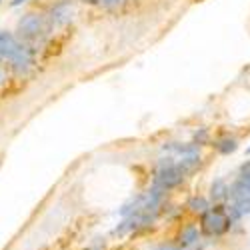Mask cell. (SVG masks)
Returning a JSON list of instances; mask_svg holds the SVG:
<instances>
[{"instance_id": "cell-18", "label": "cell", "mask_w": 250, "mask_h": 250, "mask_svg": "<svg viewBox=\"0 0 250 250\" xmlns=\"http://www.w3.org/2000/svg\"><path fill=\"white\" fill-rule=\"evenodd\" d=\"M22 2H26V0H12V6H20Z\"/></svg>"}, {"instance_id": "cell-13", "label": "cell", "mask_w": 250, "mask_h": 250, "mask_svg": "<svg viewBox=\"0 0 250 250\" xmlns=\"http://www.w3.org/2000/svg\"><path fill=\"white\" fill-rule=\"evenodd\" d=\"M238 176H246V178H250V160H244V162L240 164Z\"/></svg>"}, {"instance_id": "cell-11", "label": "cell", "mask_w": 250, "mask_h": 250, "mask_svg": "<svg viewBox=\"0 0 250 250\" xmlns=\"http://www.w3.org/2000/svg\"><path fill=\"white\" fill-rule=\"evenodd\" d=\"M236 148H238V140L234 136H224L216 142V150L220 154H232Z\"/></svg>"}, {"instance_id": "cell-7", "label": "cell", "mask_w": 250, "mask_h": 250, "mask_svg": "<svg viewBox=\"0 0 250 250\" xmlns=\"http://www.w3.org/2000/svg\"><path fill=\"white\" fill-rule=\"evenodd\" d=\"M164 150H168L172 154H180V156H188V154H196L198 152V146H196L194 142H190V144L168 142V144H164Z\"/></svg>"}, {"instance_id": "cell-2", "label": "cell", "mask_w": 250, "mask_h": 250, "mask_svg": "<svg viewBox=\"0 0 250 250\" xmlns=\"http://www.w3.org/2000/svg\"><path fill=\"white\" fill-rule=\"evenodd\" d=\"M232 220L228 216L226 206L222 204H214L210 206L206 212H202L200 218V232L204 236H222L230 230Z\"/></svg>"}, {"instance_id": "cell-8", "label": "cell", "mask_w": 250, "mask_h": 250, "mask_svg": "<svg viewBox=\"0 0 250 250\" xmlns=\"http://www.w3.org/2000/svg\"><path fill=\"white\" fill-rule=\"evenodd\" d=\"M224 198H228V184H226L224 178H216L210 186V200L220 202Z\"/></svg>"}, {"instance_id": "cell-4", "label": "cell", "mask_w": 250, "mask_h": 250, "mask_svg": "<svg viewBox=\"0 0 250 250\" xmlns=\"http://www.w3.org/2000/svg\"><path fill=\"white\" fill-rule=\"evenodd\" d=\"M42 30H44V18L38 14H26L18 22V32L24 38H36Z\"/></svg>"}, {"instance_id": "cell-9", "label": "cell", "mask_w": 250, "mask_h": 250, "mask_svg": "<svg viewBox=\"0 0 250 250\" xmlns=\"http://www.w3.org/2000/svg\"><path fill=\"white\" fill-rule=\"evenodd\" d=\"M70 18H72V8H70V4H58V6L52 10V22H54V24H66Z\"/></svg>"}, {"instance_id": "cell-3", "label": "cell", "mask_w": 250, "mask_h": 250, "mask_svg": "<svg viewBox=\"0 0 250 250\" xmlns=\"http://www.w3.org/2000/svg\"><path fill=\"white\" fill-rule=\"evenodd\" d=\"M184 172L180 170V166L176 164V160L172 156H166V158H160L158 162V170H156V176H154V184L156 188L168 192L176 186H180L184 182Z\"/></svg>"}, {"instance_id": "cell-19", "label": "cell", "mask_w": 250, "mask_h": 250, "mask_svg": "<svg viewBox=\"0 0 250 250\" xmlns=\"http://www.w3.org/2000/svg\"><path fill=\"white\" fill-rule=\"evenodd\" d=\"M246 154H250V146H248V148H246Z\"/></svg>"}, {"instance_id": "cell-16", "label": "cell", "mask_w": 250, "mask_h": 250, "mask_svg": "<svg viewBox=\"0 0 250 250\" xmlns=\"http://www.w3.org/2000/svg\"><path fill=\"white\" fill-rule=\"evenodd\" d=\"M154 250H182L180 246H170V244H164V246H158V248H154Z\"/></svg>"}, {"instance_id": "cell-1", "label": "cell", "mask_w": 250, "mask_h": 250, "mask_svg": "<svg viewBox=\"0 0 250 250\" xmlns=\"http://www.w3.org/2000/svg\"><path fill=\"white\" fill-rule=\"evenodd\" d=\"M0 58L10 60L18 72H26L32 64V56L26 46H22L10 32H0Z\"/></svg>"}, {"instance_id": "cell-17", "label": "cell", "mask_w": 250, "mask_h": 250, "mask_svg": "<svg viewBox=\"0 0 250 250\" xmlns=\"http://www.w3.org/2000/svg\"><path fill=\"white\" fill-rule=\"evenodd\" d=\"M4 78H6V72H4V68H2V66H0V82H2Z\"/></svg>"}, {"instance_id": "cell-15", "label": "cell", "mask_w": 250, "mask_h": 250, "mask_svg": "<svg viewBox=\"0 0 250 250\" xmlns=\"http://www.w3.org/2000/svg\"><path fill=\"white\" fill-rule=\"evenodd\" d=\"M120 2H124V0H102L104 6H116V4H120Z\"/></svg>"}, {"instance_id": "cell-10", "label": "cell", "mask_w": 250, "mask_h": 250, "mask_svg": "<svg viewBox=\"0 0 250 250\" xmlns=\"http://www.w3.org/2000/svg\"><path fill=\"white\" fill-rule=\"evenodd\" d=\"M176 164L180 166V170L184 174H188V172H192L194 168H198V166H200V156H198V152L196 154H188V156H182L180 160H176Z\"/></svg>"}, {"instance_id": "cell-14", "label": "cell", "mask_w": 250, "mask_h": 250, "mask_svg": "<svg viewBox=\"0 0 250 250\" xmlns=\"http://www.w3.org/2000/svg\"><path fill=\"white\" fill-rule=\"evenodd\" d=\"M206 140V130H200V132H196V136H194V144L198 146V144H202Z\"/></svg>"}, {"instance_id": "cell-12", "label": "cell", "mask_w": 250, "mask_h": 250, "mask_svg": "<svg viewBox=\"0 0 250 250\" xmlns=\"http://www.w3.org/2000/svg\"><path fill=\"white\" fill-rule=\"evenodd\" d=\"M188 208L192 212H206L208 208H210V202H208V198H204V196H192L190 200H188Z\"/></svg>"}, {"instance_id": "cell-5", "label": "cell", "mask_w": 250, "mask_h": 250, "mask_svg": "<svg viewBox=\"0 0 250 250\" xmlns=\"http://www.w3.org/2000/svg\"><path fill=\"white\" fill-rule=\"evenodd\" d=\"M228 198H230L232 202L250 198V178L238 176L230 186H228Z\"/></svg>"}, {"instance_id": "cell-6", "label": "cell", "mask_w": 250, "mask_h": 250, "mask_svg": "<svg viewBox=\"0 0 250 250\" xmlns=\"http://www.w3.org/2000/svg\"><path fill=\"white\" fill-rule=\"evenodd\" d=\"M200 240V230L194 226V224H188L182 228L180 232V248L182 250H188V248H194Z\"/></svg>"}]
</instances>
